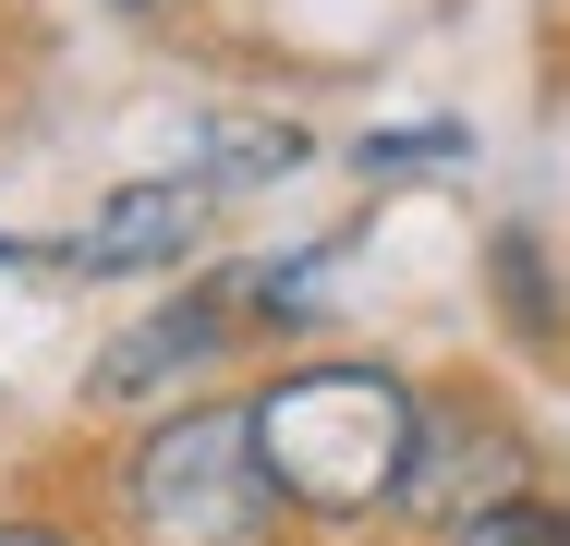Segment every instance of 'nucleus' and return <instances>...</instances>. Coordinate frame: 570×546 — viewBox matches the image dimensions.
I'll return each mask as SVG.
<instances>
[{
  "label": "nucleus",
  "mask_w": 570,
  "mask_h": 546,
  "mask_svg": "<svg viewBox=\"0 0 570 546\" xmlns=\"http://www.w3.org/2000/svg\"><path fill=\"white\" fill-rule=\"evenodd\" d=\"M255 449H267V486L292 510H376V498H413V461H425V401L413 377L389 364H304L279 389H255Z\"/></svg>",
  "instance_id": "obj_1"
},
{
  "label": "nucleus",
  "mask_w": 570,
  "mask_h": 546,
  "mask_svg": "<svg viewBox=\"0 0 570 546\" xmlns=\"http://www.w3.org/2000/svg\"><path fill=\"white\" fill-rule=\"evenodd\" d=\"M121 510L146 546H255L279 510L267 449H255V401H195V413L146 426L121 461Z\"/></svg>",
  "instance_id": "obj_2"
},
{
  "label": "nucleus",
  "mask_w": 570,
  "mask_h": 546,
  "mask_svg": "<svg viewBox=\"0 0 570 546\" xmlns=\"http://www.w3.org/2000/svg\"><path fill=\"white\" fill-rule=\"evenodd\" d=\"M207 195H219V183H110L61 255H73L86 280H146V267H183V255L207 243Z\"/></svg>",
  "instance_id": "obj_3"
},
{
  "label": "nucleus",
  "mask_w": 570,
  "mask_h": 546,
  "mask_svg": "<svg viewBox=\"0 0 570 546\" xmlns=\"http://www.w3.org/2000/svg\"><path fill=\"white\" fill-rule=\"evenodd\" d=\"M230 340V304L219 292H183V304H158V316H134L98 352V401H158V389H183V377H207Z\"/></svg>",
  "instance_id": "obj_4"
},
{
  "label": "nucleus",
  "mask_w": 570,
  "mask_h": 546,
  "mask_svg": "<svg viewBox=\"0 0 570 546\" xmlns=\"http://www.w3.org/2000/svg\"><path fill=\"white\" fill-rule=\"evenodd\" d=\"M195 170H207L219 195L279 183V170H304V134H292V121H207V134H195Z\"/></svg>",
  "instance_id": "obj_5"
},
{
  "label": "nucleus",
  "mask_w": 570,
  "mask_h": 546,
  "mask_svg": "<svg viewBox=\"0 0 570 546\" xmlns=\"http://www.w3.org/2000/svg\"><path fill=\"white\" fill-rule=\"evenodd\" d=\"M450 546H570V510H547V498H485Z\"/></svg>",
  "instance_id": "obj_6"
},
{
  "label": "nucleus",
  "mask_w": 570,
  "mask_h": 546,
  "mask_svg": "<svg viewBox=\"0 0 570 546\" xmlns=\"http://www.w3.org/2000/svg\"><path fill=\"white\" fill-rule=\"evenodd\" d=\"M461 158V121H401V134H364V170H438Z\"/></svg>",
  "instance_id": "obj_7"
},
{
  "label": "nucleus",
  "mask_w": 570,
  "mask_h": 546,
  "mask_svg": "<svg viewBox=\"0 0 570 546\" xmlns=\"http://www.w3.org/2000/svg\"><path fill=\"white\" fill-rule=\"evenodd\" d=\"M0 546H61V535H49V523H0Z\"/></svg>",
  "instance_id": "obj_8"
},
{
  "label": "nucleus",
  "mask_w": 570,
  "mask_h": 546,
  "mask_svg": "<svg viewBox=\"0 0 570 546\" xmlns=\"http://www.w3.org/2000/svg\"><path fill=\"white\" fill-rule=\"evenodd\" d=\"M0 255H24V243H12V231H0Z\"/></svg>",
  "instance_id": "obj_9"
}]
</instances>
